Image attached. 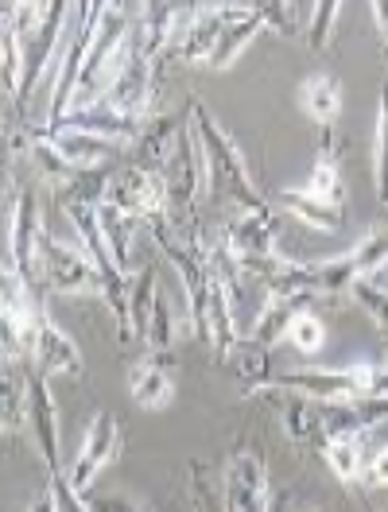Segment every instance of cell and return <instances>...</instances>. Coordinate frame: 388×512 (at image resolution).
Here are the masks:
<instances>
[{"label":"cell","mask_w":388,"mask_h":512,"mask_svg":"<svg viewBox=\"0 0 388 512\" xmlns=\"http://www.w3.org/2000/svg\"><path fill=\"white\" fill-rule=\"evenodd\" d=\"M381 268H388V225H373L350 253L326 256V260H311V264H295L284 260L280 272L264 284L272 295H342L350 291L357 280H373Z\"/></svg>","instance_id":"cell-1"},{"label":"cell","mask_w":388,"mask_h":512,"mask_svg":"<svg viewBox=\"0 0 388 512\" xmlns=\"http://www.w3.org/2000/svg\"><path fill=\"white\" fill-rule=\"evenodd\" d=\"M187 117L198 136V152H202V175H206V191L214 202H233L237 210H260V206H272V198H264L260 187L253 183L245 156L237 148V140L229 136L226 128L218 125V117L191 97L187 101Z\"/></svg>","instance_id":"cell-2"},{"label":"cell","mask_w":388,"mask_h":512,"mask_svg":"<svg viewBox=\"0 0 388 512\" xmlns=\"http://www.w3.org/2000/svg\"><path fill=\"white\" fill-rule=\"evenodd\" d=\"M101 12H105V4H101V0L78 4V16H74V24H70L66 47H63V55H59V66H55V90H51V105H47L43 132H59L63 121L70 117V109H74V94H78L82 70H86L90 47H94V32H97Z\"/></svg>","instance_id":"cell-3"},{"label":"cell","mask_w":388,"mask_h":512,"mask_svg":"<svg viewBox=\"0 0 388 512\" xmlns=\"http://www.w3.org/2000/svg\"><path fill=\"white\" fill-rule=\"evenodd\" d=\"M222 249H226L237 268L253 272L260 284H268L284 256H276V222H272V206H260V210H237V218H229L218 233Z\"/></svg>","instance_id":"cell-4"},{"label":"cell","mask_w":388,"mask_h":512,"mask_svg":"<svg viewBox=\"0 0 388 512\" xmlns=\"http://www.w3.org/2000/svg\"><path fill=\"white\" fill-rule=\"evenodd\" d=\"M43 214L35 187H12L8 179V241H4V272H20L39 288V245H43Z\"/></svg>","instance_id":"cell-5"},{"label":"cell","mask_w":388,"mask_h":512,"mask_svg":"<svg viewBox=\"0 0 388 512\" xmlns=\"http://www.w3.org/2000/svg\"><path fill=\"white\" fill-rule=\"evenodd\" d=\"M377 377L373 361H357L350 369H291V373H276L268 388H284L291 396H307L319 404H350L369 396Z\"/></svg>","instance_id":"cell-6"},{"label":"cell","mask_w":388,"mask_h":512,"mask_svg":"<svg viewBox=\"0 0 388 512\" xmlns=\"http://www.w3.org/2000/svg\"><path fill=\"white\" fill-rule=\"evenodd\" d=\"M66 12H74V8L63 4V0H51V8H47V16H43V24H39L35 32L24 35V55H28V66H24V86H20V97L12 101V113H24V121H28V105H32L39 82L47 78V70H51V63H55V51L63 55L66 35H70V24H74V16H66Z\"/></svg>","instance_id":"cell-7"},{"label":"cell","mask_w":388,"mask_h":512,"mask_svg":"<svg viewBox=\"0 0 388 512\" xmlns=\"http://www.w3.org/2000/svg\"><path fill=\"white\" fill-rule=\"evenodd\" d=\"M97 284H101L97 268L82 249L43 237V245H39V288L55 291V295H86V291H97Z\"/></svg>","instance_id":"cell-8"},{"label":"cell","mask_w":388,"mask_h":512,"mask_svg":"<svg viewBox=\"0 0 388 512\" xmlns=\"http://www.w3.org/2000/svg\"><path fill=\"white\" fill-rule=\"evenodd\" d=\"M121 423L113 412H97L90 419V427H86V435H82V447H78V458H74V466H70V485H74V493L78 497H90V485L94 478L121 454Z\"/></svg>","instance_id":"cell-9"},{"label":"cell","mask_w":388,"mask_h":512,"mask_svg":"<svg viewBox=\"0 0 388 512\" xmlns=\"http://www.w3.org/2000/svg\"><path fill=\"white\" fill-rule=\"evenodd\" d=\"M109 202L132 218V222H152L167 214V183H163V171H148V167H136L132 163L121 179H113V191Z\"/></svg>","instance_id":"cell-10"},{"label":"cell","mask_w":388,"mask_h":512,"mask_svg":"<svg viewBox=\"0 0 388 512\" xmlns=\"http://www.w3.org/2000/svg\"><path fill=\"white\" fill-rule=\"evenodd\" d=\"M268 466L253 447H237L226 466V512H268Z\"/></svg>","instance_id":"cell-11"},{"label":"cell","mask_w":388,"mask_h":512,"mask_svg":"<svg viewBox=\"0 0 388 512\" xmlns=\"http://www.w3.org/2000/svg\"><path fill=\"white\" fill-rule=\"evenodd\" d=\"M32 365L35 373H43V377H82V353L78 346L70 342V334L59 330V322L51 319L47 311H43V319L35 326V338H32Z\"/></svg>","instance_id":"cell-12"},{"label":"cell","mask_w":388,"mask_h":512,"mask_svg":"<svg viewBox=\"0 0 388 512\" xmlns=\"http://www.w3.org/2000/svg\"><path fill=\"white\" fill-rule=\"evenodd\" d=\"M63 128H70V132H86V136H97V140H109V144H117V148H125V144L136 148V140L144 136L148 121L129 117V113H121V109H109V105L101 101V105H94V109L70 113V117L63 121Z\"/></svg>","instance_id":"cell-13"},{"label":"cell","mask_w":388,"mask_h":512,"mask_svg":"<svg viewBox=\"0 0 388 512\" xmlns=\"http://www.w3.org/2000/svg\"><path fill=\"white\" fill-rule=\"evenodd\" d=\"M264 32V16L260 4H226V28L218 35V47L210 55V70H229L241 59V51Z\"/></svg>","instance_id":"cell-14"},{"label":"cell","mask_w":388,"mask_h":512,"mask_svg":"<svg viewBox=\"0 0 388 512\" xmlns=\"http://www.w3.org/2000/svg\"><path fill=\"white\" fill-rule=\"evenodd\" d=\"M222 28H226V4H194L191 20L179 35L175 59L179 63H210Z\"/></svg>","instance_id":"cell-15"},{"label":"cell","mask_w":388,"mask_h":512,"mask_svg":"<svg viewBox=\"0 0 388 512\" xmlns=\"http://www.w3.org/2000/svg\"><path fill=\"white\" fill-rule=\"evenodd\" d=\"M311 303H315V295H303V291H295V295H268V303H264V311L253 322V334L249 338L272 350L280 338H288L295 319H303L311 311Z\"/></svg>","instance_id":"cell-16"},{"label":"cell","mask_w":388,"mask_h":512,"mask_svg":"<svg viewBox=\"0 0 388 512\" xmlns=\"http://www.w3.org/2000/svg\"><path fill=\"white\" fill-rule=\"evenodd\" d=\"M167 365H171V361L148 357V361H136L129 369V392L144 412H163V408L175 400V384H171Z\"/></svg>","instance_id":"cell-17"},{"label":"cell","mask_w":388,"mask_h":512,"mask_svg":"<svg viewBox=\"0 0 388 512\" xmlns=\"http://www.w3.org/2000/svg\"><path fill=\"white\" fill-rule=\"evenodd\" d=\"M284 431L295 447L319 450L330 443V431H326V416L319 400H307V396H291L284 404Z\"/></svg>","instance_id":"cell-18"},{"label":"cell","mask_w":388,"mask_h":512,"mask_svg":"<svg viewBox=\"0 0 388 512\" xmlns=\"http://www.w3.org/2000/svg\"><path fill=\"white\" fill-rule=\"evenodd\" d=\"M299 105L303 113L319 125V132H334L338 125V113H342V82L334 74H315L303 82L299 90Z\"/></svg>","instance_id":"cell-19"},{"label":"cell","mask_w":388,"mask_h":512,"mask_svg":"<svg viewBox=\"0 0 388 512\" xmlns=\"http://www.w3.org/2000/svg\"><path fill=\"white\" fill-rule=\"evenodd\" d=\"M226 365L237 373V381L245 384V392H260V388H268L272 377H276L272 373V350L253 342V338H241L237 350L229 353Z\"/></svg>","instance_id":"cell-20"},{"label":"cell","mask_w":388,"mask_h":512,"mask_svg":"<svg viewBox=\"0 0 388 512\" xmlns=\"http://www.w3.org/2000/svg\"><path fill=\"white\" fill-rule=\"evenodd\" d=\"M47 140H51V144L59 148V156H63L66 163H74L78 171H86V167H101V163L117 152V144L97 140V136H86V132H70V128L47 132Z\"/></svg>","instance_id":"cell-21"},{"label":"cell","mask_w":388,"mask_h":512,"mask_svg":"<svg viewBox=\"0 0 388 512\" xmlns=\"http://www.w3.org/2000/svg\"><path fill=\"white\" fill-rule=\"evenodd\" d=\"M109 191H113L109 171L105 167H86L66 187H59V206H105Z\"/></svg>","instance_id":"cell-22"},{"label":"cell","mask_w":388,"mask_h":512,"mask_svg":"<svg viewBox=\"0 0 388 512\" xmlns=\"http://www.w3.org/2000/svg\"><path fill=\"white\" fill-rule=\"evenodd\" d=\"M156 295H160L156 268H140V272L132 276V291H129V326H132V338H140V342H144V334H148Z\"/></svg>","instance_id":"cell-23"},{"label":"cell","mask_w":388,"mask_h":512,"mask_svg":"<svg viewBox=\"0 0 388 512\" xmlns=\"http://www.w3.org/2000/svg\"><path fill=\"white\" fill-rule=\"evenodd\" d=\"M326 466L334 470V478L342 485H354L365 474V450H361V435H342V439H330L323 447Z\"/></svg>","instance_id":"cell-24"},{"label":"cell","mask_w":388,"mask_h":512,"mask_svg":"<svg viewBox=\"0 0 388 512\" xmlns=\"http://www.w3.org/2000/svg\"><path fill=\"white\" fill-rule=\"evenodd\" d=\"M0 392H4V404H0V412H4V435L12 439L20 427H24V419H28V408H32V384H28V373H24V381H16L12 377V365H4V377H0Z\"/></svg>","instance_id":"cell-25"},{"label":"cell","mask_w":388,"mask_h":512,"mask_svg":"<svg viewBox=\"0 0 388 512\" xmlns=\"http://www.w3.org/2000/svg\"><path fill=\"white\" fill-rule=\"evenodd\" d=\"M307 12H311V8H303V4H288V0L260 4L264 32H276L280 39H299V35H307V28H303V20H311Z\"/></svg>","instance_id":"cell-26"},{"label":"cell","mask_w":388,"mask_h":512,"mask_svg":"<svg viewBox=\"0 0 388 512\" xmlns=\"http://www.w3.org/2000/svg\"><path fill=\"white\" fill-rule=\"evenodd\" d=\"M132 218H125L113 202L101 206V229H105V241H109V253L121 264V272H129V256H132Z\"/></svg>","instance_id":"cell-27"},{"label":"cell","mask_w":388,"mask_h":512,"mask_svg":"<svg viewBox=\"0 0 388 512\" xmlns=\"http://www.w3.org/2000/svg\"><path fill=\"white\" fill-rule=\"evenodd\" d=\"M338 12L342 4L338 0H319L311 4V20H307V47L315 55H326L330 43H334V28H338Z\"/></svg>","instance_id":"cell-28"},{"label":"cell","mask_w":388,"mask_h":512,"mask_svg":"<svg viewBox=\"0 0 388 512\" xmlns=\"http://www.w3.org/2000/svg\"><path fill=\"white\" fill-rule=\"evenodd\" d=\"M373 179L377 198L388 206V78L381 86V109H377V152H373Z\"/></svg>","instance_id":"cell-29"},{"label":"cell","mask_w":388,"mask_h":512,"mask_svg":"<svg viewBox=\"0 0 388 512\" xmlns=\"http://www.w3.org/2000/svg\"><path fill=\"white\" fill-rule=\"evenodd\" d=\"M350 295H354L357 307L388 334V291H381L377 284H369V280H357L354 288H350Z\"/></svg>","instance_id":"cell-30"},{"label":"cell","mask_w":388,"mask_h":512,"mask_svg":"<svg viewBox=\"0 0 388 512\" xmlns=\"http://www.w3.org/2000/svg\"><path fill=\"white\" fill-rule=\"evenodd\" d=\"M288 342L299 353H319L323 350V342H326V326L307 311V315H303V319H295V326L288 330Z\"/></svg>","instance_id":"cell-31"},{"label":"cell","mask_w":388,"mask_h":512,"mask_svg":"<svg viewBox=\"0 0 388 512\" xmlns=\"http://www.w3.org/2000/svg\"><path fill=\"white\" fill-rule=\"evenodd\" d=\"M86 505H90V512H152L144 509V505H136V501H129V497H86Z\"/></svg>","instance_id":"cell-32"},{"label":"cell","mask_w":388,"mask_h":512,"mask_svg":"<svg viewBox=\"0 0 388 512\" xmlns=\"http://www.w3.org/2000/svg\"><path fill=\"white\" fill-rule=\"evenodd\" d=\"M365 481L369 485H388V447H381L373 454V462L365 466Z\"/></svg>","instance_id":"cell-33"},{"label":"cell","mask_w":388,"mask_h":512,"mask_svg":"<svg viewBox=\"0 0 388 512\" xmlns=\"http://www.w3.org/2000/svg\"><path fill=\"white\" fill-rule=\"evenodd\" d=\"M369 12H373V24H377V32H381V51H385V63H388V0L369 4Z\"/></svg>","instance_id":"cell-34"},{"label":"cell","mask_w":388,"mask_h":512,"mask_svg":"<svg viewBox=\"0 0 388 512\" xmlns=\"http://www.w3.org/2000/svg\"><path fill=\"white\" fill-rule=\"evenodd\" d=\"M28 512H59V505H55V493H51V489H43V493L32 501V509H28Z\"/></svg>","instance_id":"cell-35"},{"label":"cell","mask_w":388,"mask_h":512,"mask_svg":"<svg viewBox=\"0 0 388 512\" xmlns=\"http://www.w3.org/2000/svg\"><path fill=\"white\" fill-rule=\"evenodd\" d=\"M303 512H326V509H303Z\"/></svg>","instance_id":"cell-36"}]
</instances>
